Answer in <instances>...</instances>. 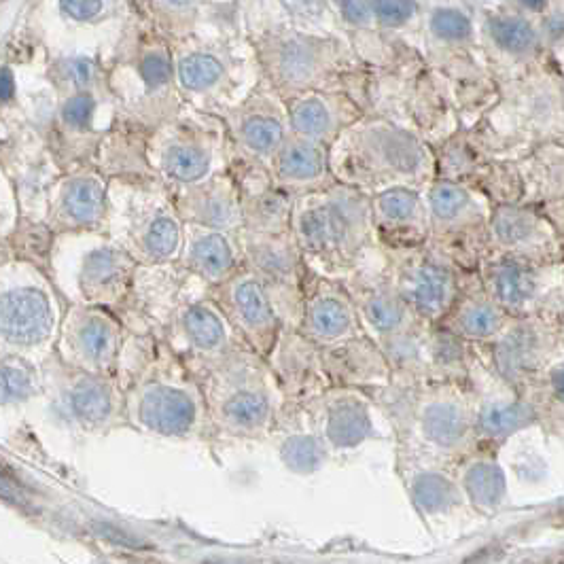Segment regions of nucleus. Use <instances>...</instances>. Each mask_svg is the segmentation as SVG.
I'll list each match as a JSON object with an SVG mask.
<instances>
[{"label": "nucleus", "instance_id": "obj_1", "mask_svg": "<svg viewBox=\"0 0 564 564\" xmlns=\"http://www.w3.org/2000/svg\"><path fill=\"white\" fill-rule=\"evenodd\" d=\"M289 229L306 266L329 278L342 280L382 255L369 196L342 183L293 198Z\"/></svg>", "mask_w": 564, "mask_h": 564}, {"label": "nucleus", "instance_id": "obj_2", "mask_svg": "<svg viewBox=\"0 0 564 564\" xmlns=\"http://www.w3.org/2000/svg\"><path fill=\"white\" fill-rule=\"evenodd\" d=\"M206 405V446L270 439L282 408L280 386L266 359L249 346L198 376Z\"/></svg>", "mask_w": 564, "mask_h": 564}, {"label": "nucleus", "instance_id": "obj_3", "mask_svg": "<svg viewBox=\"0 0 564 564\" xmlns=\"http://www.w3.org/2000/svg\"><path fill=\"white\" fill-rule=\"evenodd\" d=\"M393 427L395 448L456 463L475 450L467 382L429 380L374 395Z\"/></svg>", "mask_w": 564, "mask_h": 564}, {"label": "nucleus", "instance_id": "obj_4", "mask_svg": "<svg viewBox=\"0 0 564 564\" xmlns=\"http://www.w3.org/2000/svg\"><path fill=\"white\" fill-rule=\"evenodd\" d=\"M333 179L365 196L393 189H422L435 179L433 147L395 123L369 121L329 145Z\"/></svg>", "mask_w": 564, "mask_h": 564}, {"label": "nucleus", "instance_id": "obj_5", "mask_svg": "<svg viewBox=\"0 0 564 564\" xmlns=\"http://www.w3.org/2000/svg\"><path fill=\"white\" fill-rule=\"evenodd\" d=\"M145 348L147 369L126 395V416L143 433L206 444V405L198 378L157 333L145 331Z\"/></svg>", "mask_w": 564, "mask_h": 564}, {"label": "nucleus", "instance_id": "obj_6", "mask_svg": "<svg viewBox=\"0 0 564 564\" xmlns=\"http://www.w3.org/2000/svg\"><path fill=\"white\" fill-rule=\"evenodd\" d=\"M420 193L429 213L427 244L456 270H478L495 204L478 187L442 179H433Z\"/></svg>", "mask_w": 564, "mask_h": 564}, {"label": "nucleus", "instance_id": "obj_7", "mask_svg": "<svg viewBox=\"0 0 564 564\" xmlns=\"http://www.w3.org/2000/svg\"><path fill=\"white\" fill-rule=\"evenodd\" d=\"M478 276L484 291L507 316L539 314L564 323V261L533 263L484 255Z\"/></svg>", "mask_w": 564, "mask_h": 564}, {"label": "nucleus", "instance_id": "obj_8", "mask_svg": "<svg viewBox=\"0 0 564 564\" xmlns=\"http://www.w3.org/2000/svg\"><path fill=\"white\" fill-rule=\"evenodd\" d=\"M126 196V225L119 229L121 246L138 266L145 263L174 261L181 251L183 221L176 213L172 193L155 174L145 176L128 189Z\"/></svg>", "mask_w": 564, "mask_h": 564}, {"label": "nucleus", "instance_id": "obj_9", "mask_svg": "<svg viewBox=\"0 0 564 564\" xmlns=\"http://www.w3.org/2000/svg\"><path fill=\"white\" fill-rule=\"evenodd\" d=\"M306 412L333 458L355 454L374 442H393L389 416L372 393L329 386L306 405Z\"/></svg>", "mask_w": 564, "mask_h": 564}, {"label": "nucleus", "instance_id": "obj_10", "mask_svg": "<svg viewBox=\"0 0 564 564\" xmlns=\"http://www.w3.org/2000/svg\"><path fill=\"white\" fill-rule=\"evenodd\" d=\"M236 238L242 263L266 287L280 319V327L297 329L299 319H302L306 261L291 229L278 234H255L238 229Z\"/></svg>", "mask_w": 564, "mask_h": 564}, {"label": "nucleus", "instance_id": "obj_11", "mask_svg": "<svg viewBox=\"0 0 564 564\" xmlns=\"http://www.w3.org/2000/svg\"><path fill=\"white\" fill-rule=\"evenodd\" d=\"M475 448L503 452L516 437L537 431L535 418L520 393L490 367L478 346L469 372Z\"/></svg>", "mask_w": 564, "mask_h": 564}, {"label": "nucleus", "instance_id": "obj_12", "mask_svg": "<svg viewBox=\"0 0 564 564\" xmlns=\"http://www.w3.org/2000/svg\"><path fill=\"white\" fill-rule=\"evenodd\" d=\"M160 338L196 378L232 352L246 348V342L229 325L215 299L210 297V291L189 299L176 310L162 327Z\"/></svg>", "mask_w": 564, "mask_h": 564}, {"label": "nucleus", "instance_id": "obj_13", "mask_svg": "<svg viewBox=\"0 0 564 564\" xmlns=\"http://www.w3.org/2000/svg\"><path fill=\"white\" fill-rule=\"evenodd\" d=\"M382 259L384 274L418 319L431 325L442 319L456 295L461 270L437 255L427 242L410 249L382 251Z\"/></svg>", "mask_w": 564, "mask_h": 564}, {"label": "nucleus", "instance_id": "obj_14", "mask_svg": "<svg viewBox=\"0 0 564 564\" xmlns=\"http://www.w3.org/2000/svg\"><path fill=\"white\" fill-rule=\"evenodd\" d=\"M482 348L490 367L518 391L564 348V323L539 314L509 316L497 338Z\"/></svg>", "mask_w": 564, "mask_h": 564}, {"label": "nucleus", "instance_id": "obj_15", "mask_svg": "<svg viewBox=\"0 0 564 564\" xmlns=\"http://www.w3.org/2000/svg\"><path fill=\"white\" fill-rule=\"evenodd\" d=\"M210 126H185L168 136H160L151 151V172L168 189L198 183L208 176L229 170L232 151Z\"/></svg>", "mask_w": 564, "mask_h": 564}, {"label": "nucleus", "instance_id": "obj_16", "mask_svg": "<svg viewBox=\"0 0 564 564\" xmlns=\"http://www.w3.org/2000/svg\"><path fill=\"white\" fill-rule=\"evenodd\" d=\"M486 255L533 263H562L564 232L537 208L495 204L488 223Z\"/></svg>", "mask_w": 564, "mask_h": 564}, {"label": "nucleus", "instance_id": "obj_17", "mask_svg": "<svg viewBox=\"0 0 564 564\" xmlns=\"http://www.w3.org/2000/svg\"><path fill=\"white\" fill-rule=\"evenodd\" d=\"M225 319L259 357L266 359L280 331V319L261 280L244 266L210 289Z\"/></svg>", "mask_w": 564, "mask_h": 564}, {"label": "nucleus", "instance_id": "obj_18", "mask_svg": "<svg viewBox=\"0 0 564 564\" xmlns=\"http://www.w3.org/2000/svg\"><path fill=\"white\" fill-rule=\"evenodd\" d=\"M342 282L357 308L363 333L376 344L425 323L403 302V297L391 285L389 276L384 274L382 255L342 278Z\"/></svg>", "mask_w": 564, "mask_h": 564}, {"label": "nucleus", "instance_id": "obj_19", "mask_svg": "<svg viewBox=\"0 0 564 564\" xmlns=\"http://www.w3.org/2000/svg\"><path fill=\"white\" fill-rule=\"evenodd\" d=\"M266 363L280 386V410L306 408L331 386L323 367L321 346L308 340L299 329L280 327Z\"/></svg>", "mask_w": 564, "mask_h": 564}, {"label": "nucleus", "instance_id": "obj_20", "mask_svg": "<svg viewBox=\"0 0 564 564\" xmlns=\"http://www.w3.org/2000/svg\"><path fill=\"white\" fill-rule=\"evenodd\" d=\"M297 329L321 348L363 336L357 308L342 280L323 276L306 266L302 319Z\"/></svg>", "mask_w": 564, "mask_h": 564}, {"label": "nucleus", "instance_id": "obj_21", "mask_svg": "<svg viewBox=\"0 0 564 564\" xmlns=\"http://www.w3.org/2000/svg\"><path fill=\"white\" fill-rule=\"evenodd\" d=\"M395 469L405 495L425 522L446 520L467 509L452 463L395 448Z\"/></svg>", "mask_w": 564, "mask_h": 564}, {"label": "nucleus", "instance_id": "obj_22", "mask_svg": "<svg viewBox=\"0 0 564 564\" xmlns=\"http://www.w3.org/2000/svg\"><path fill=\"white\" fill-rule=\"evenodd\" d=\"M208 291L210 287L174 259L136 266L130 297L143 306V312L147 310V331L160 336L162 327L176 310L189 299H196Z\"/></svg>", "mask_w": 564, "mask_h": 564}, {"label": "nucleus", "instance_id": "obj_23", "mask_svg": "<svg viewBox=\"0 0 564 564\" xmlns=\"http://www.w3.org/2000/svg\"><path fill=\"white\" fill-rule=\"evenodd\" d=\"M369 213L378 249H410L427 242L429 213L420 189L393 187L374 193L369 196Z\"/></svg>", "mask_w": 564, "mask_h": 564}, {"label": "nucleus", "instance_id": "obj_24", "mask_svg": "<svg viewBox=\"0 0 564 564\" xmlns=\"http://www.w3.org/2000/svg\"><path fill=\"white\" fill-rule=\"evenodd\" d=\"M509 316L495 304L480 282L478 270L458 272V289L437 327L473 346H488Z\"/></svg>", "mask_w": 564, "mask_h": 564}, {"label": "nucleus", "instance_id": "obj_25", "mask_svg": "<svg viewBox=\"0 0 564 564\" xmlns=\"http://www.w3.org/2000/svg\"><path fill=\"white\" fill-rule=\"evenodd\" d=\"M229 172L238 187L242 229L255 234L289 232L293 198L272 183L268 166L232 162Z\"/></svg>", "mask_w": 564, "mask_h": 564}, {"label": "nucleus", "instance_id": "obj_26", "mask_svg": "<svg viewBox=\"0 0 564 564\" xmlns=\"http://www.w3.org/2000/svg\"><path fill=\"white\" fill-rule=\"evenodd\" d=\"M272 183L289 198L338 183L329 166V145L289 132L268 164Z\"/></svg>", "mask_w": 564, "mask_h": 564}, {"label": "nucleus", "instance_id": "obj_27", "mask_svg": "<svg viewBox=\"0 0 564 564\" xmlns=\"http://www.w3.org/2000/svg\"><path fill=\"white\" fill-rule=\"evenodd\" d=\"M174 208L183 223H198L225 232L242 229L240 198L229 170L208 176L198 183L170 189Z\"/></svg>", "mask_w": 564, "mask_h": 564}, {"label": "nucleus", "instance_id": "obj_28", "mask_svg": "<svg viewBox=\"0 0 564 564\" xmlns=\"http://www.w3.org/2000/svg\"><path fill=\"white\" fill-rule=\"evenodd\" d=\"M321 357L331 386H348L372 395L391 386L389 361L382 348L365 333L321 348Z\"/></svg>", "mask_w": 564, "mask_h": 564}, {"label": "nucleus", "instance_id": "obj_29", "mask_svg": "<svg viewBox=\"0 0 564 564\" xmlns=\"http://www.w3.org/2000/svg\"><path fill=\"white\" fill-rule=\"evenodd\" d=\"M176 261L213 289L242 266V253L236 232L183 223L181 251Z\"/></svg>", "mask_w": 564, "mask_h": 564}, {"label": "nucleus", "instance_id": "obj_30", "mask_svg": "<svg viewBox=\"0 0 564 564\" xmlns=\"http://www.w3.org/2000/svg\"><path fill=\"white\" fill-rule=\"evenodd\" d=\"M520 202L537 208L564 232V170L560 147H543L516 157Z\"/></svg>", "mask_w": 564, "mask_h": 564}, {"label": "nucleus", "instance_id": "obj_31", "mask_svg": "<svg viewBox=\"0 0 564 564\" xmlns=\"http://www.w3.org/2000/svg\"><path fill=\"white\" fill-rule=\"evenodd\" d=\"M458 488L475 516H497L509 501V478L501 452L475 448L454 463Z\"/></svg>", "mask_w": 564, "mask_h": 564}, {"label": "nucleus", "instance_id": "obj_32", "mask_svg": "<svg viewBox=\"0 0 564 564\" xmlns=\"http://www.w3.org/2000/svg\"><path fill=\"white\" fill-rule=\"evenodd\" d=\"M270 439H276V452L282 467L295 475L321 471L333 458L321 435L310 425L306 408L280 410Z\"/></svg>", "mask_w": 564, "mask_h": 564}, {"label": "nucleus", "instance_id": "obj_33", "mask_svg": "<svg viewBox=\"0 0 564 564\" xmlns=\"http://www.w3.org/2000/svg\"><path fill=\"white\" fill-rule=\"evenodd\" d=\"M289 132L287 109L276 113L270 102H257L253 109L240 113L234 121L232 162L268 166Z\"/></svg>", "mask_w": 564, "mask_h": 564}, {"label": "nucleus", "instance_id": "obj_34", "mask_svg": "<svg viewBox=\"0 0 564 564\" xmlns=\"http://www.w3.org/2000/svg\"><path fill=\"white\" fill-rule=\"evenodd\" d=\"M518 393L535 418L537 433L560 439L564 433V348L537 369Z\"/></svg>", "mask_w": 564, "mask_h": 564}, {"label": "nucleus", "instance_id": "obj_35", "mask_svg": "<svg viewBox=\"0 0 564 564\" xmlns=\"http://www.w3.org/2000/svg\"><path fill=\"white\" fill-rule=\"evenodd\" d=\"M75 346L90 374L111 378L123 348V327L104 310H85L75 325Z\"/></svg>", "mask_w": 564, "mask_h": 564}, {"label": "nucleus", "instance_id": "obj_36", "mask_svg": "<svg viewBox=\"0 0 564 564\" xmlns=\"http://www.w3.org/2000/svg\"><path fill=\"white\" fill-rule=\"evenodd\" d=\"M54 329V308L45 293L17 289L0 299V333L15 344H37Z\"/></svg>", "mask_w": 564, "mask_h": 564}, {"label": "nucleus", "instance_id": "obj_37", "mask_svg": "<svg viewBox=\"0 0 564 564\" xmlns=\"http://www.w3.org/2000/svg\"><path fill=\"white\" fill-rule=\"evenodd\" d=\"M429 325L431 323H420L378 344L389 361L393 389H408V386L433 380L427 340Z\"/></svg>", "mask_w": 564, "mask_h": 564}, {"label": "nucleus", "instance_id": "obj_38", "mask_svg": "<svg viewBox=\"0 0 564 564\" xmlns=\"http://www.w3.org/2000/svg\"><path fill=\"white\" fill-rule=\"evenodd\" d=\"M70 410L87 429H107L121 416V395L107 376L85 374L70 391Z\"/></svg>", "mask_w": 564, "mask_h": 564}, {"label": "nucleus", "instance_id": "obj_39", "mask_svg": "<svg viewBox=\"0 0 564 564\" xmlns=\"http://www.w3.org/2000/svg\"><path fill=\"white\" fill-rule=\"evenodd\" d=\"M287 119L293 134L306 136L323 145H331L346 123L344 115L338 113L336 104L316 94L293 98L287 104Z\"/></svg>", "mask_w": 564, "mask_h": 564}, {"label": "nucleus", "instance_id": "obj_40", "mask_svg": "<svg viewBox=\"0 0 564 564\" xmlns=\"http://www.w3.org/2000/svg\"><path fill=\"white\" fill-rule=\"evenodd\" d=\"M427 340L433 380L467 382L478 346L452 336L437 325H429Z\"/></svg>", "mask_w": 564, "mask_h": 564}, {"label": "nucleus", "instance_id": "obj_41", "mask_svg": "<svg viewBox=\"0 0 564 564\" xmlns=\"http://www.w3.org/2000/svg\"><path fill=\"white\" fill-rule=\"evenodd\" d=\"M107 183L96 174H81L70 181L62 196L66 219L77 227H100L107 215Z\"/></svg>", "mask_w": 564, "mask_h": 564}, {"label": "nucleus", "instance_id": "obj_42", "mask_svg": "<svg viewBox=\"0 0 564 564\" xmlns=\"http://www.w3.org/2000/svg\"><path fill=\"white\" fill-rule=\"evenodd\" d=\"M225 75L223 64L208 56V54H193L187 56L181 64H179V81L181 87L189 94H206L213 90L221 83Z\"/></svg>", "mask_w": 564, "mask_h": 564}, {"label": "nucleus", "instance_id": "obj_43", "mask_svg": "<svg viewBox=\"0 0 564 564\" xmlns=\"http://www.w3.org/2000/svg\"><path fill=\"white\" fill-rule=\"evenodd\" d=\"M490 30L497 45L505 51H511V54H522V51L531 49L535 41L533 28L524 20H518V17H503V20H495Z\"/></svg>", "mask_w": 564, "mask_h": 564}, {"label": "nucleus", "instance_id": "obj_44", "mask_svg": "<svg viewBox=\"0 0 564 564\" xmlns=\"http://www.w3.org/2000/svg\"><path fill=\"white\" fill-rule=\"evenodd\" d=\"M32 393V378L22 367L0 369V401L11 403L26 399Z\"/></svg>", "mask_w": 564, "mask_h": 564}, {"label": "nucleus", "instance_id": "obj_45", "mask_svg": "<svg viewBox=\"0 0 564 564\" xmlns=\"http://www.w3.org/2000/svg\"><path fill=\"white\" fill-rule=\"evenodd\" d=\"M138 73H140V79H143L147 90L157 92L172 81L174 70H172V64L166 56L149 54V56L143 58V62H140Z\"/></svg>", "mask_w": 564, "mask_h": 564}, {"label": "nucleus", "instance_id": "obj_46", "mask_svg": "<svg viewBox=\"0 0 564 564\" xmlns=\"http://www.w3.org/2000/svg\"><path fill=\"white\" fill-rule=\"evenodd\" d=\"M431 26H433V32L437 34V37L448 39V41L465 39L469 30H471V24H469L467 17L463 13L452 11V9H439L433 15Z\"/></svg>", "mask_w": 564, "mask_h": 564}, {"label": "nucleus", "instance_id": "obj_47", "mask_svg": "<svg viewBox=\"0 0 564 564\" xmlns=\"http://www.w3.org/2000/svg\"><path fill=\"white\" fill-rule=\"evenodd\" d=\"M94 109H96V102L90 94H77L64 104L62 115L70 128L85 130V128H90Z\"/></svg>", "mask_w": 564, "mask_h": 564}, {"label": "nucleus", "instance_id": "obj_48", "mask_svg": "<svg viewBox=\"0 0 564 564\" xmlns=\"http://www.w3.org/2000/svg\"><path fill=\"white\" fill-rule=\"evenodd\" d=\"M414 9V0H374V11L384 24H401L410 20Z\"/></svg>", "mask_w": 564, "mask_h": 564}, {"label": "nucleus", "instance_id": "obj_49", "mask_svg": "<svg viewBox=\"0 0 564 564\" xmlns=\"http://www.w3.org/2000/svg\"><path fill=\"white\" fill-rule=\"evenodd\" d=\"M62 11L77 22H87L102 9V0H60Z\"/></svg>", "mask_w": 564, "mask_h": 564}, {"label": "nucleus", "instance_id": "obj_50", "mask_svg": "<svg viewBox=\"0 0 564 564\" xmlns=\"http://www.w3.org/2000/svg\"><path fill=\"white\" fill-rule=\"evenodd\" d=\"M285 7L297 17H316L323 9L321 0H285Z\"/></svg>", "mask_w": 564, "mask_h": 564}, {"label": "nucleus", "instance_id": "obj_51", "mask_svg": "<svg viewBox=\"0 0 564 564\" xmlns=\"http://www.w3.org/2000/svg\"><path fill=\"white\" fill-rule=\"evenodd\" d=\"M342 11H344L346 20L355 22V24H361L369 17L367 0H342Z\"/></svg>", "mask_w": 564, "mask_h": 564}, {"label": "nucleus", "instance_id": "obj_52", "mask_svg": "<svg viewBox=\"0 0 564 564\" xmlns=\"http://www.w3.org/2000/svg\"><path fill=\"white\" fill-rule=\"evenodd\" d=\"M70 79H73L77 85H85L92 79V64L87 60L70 62Z\"/></svg>", "mask_w": 564, "mask_h": 564}, {"label": "nucleus", "instance_id": "obj_53", "mask_svg": "<svg viewBox=\"0 0 564 564\" xmlns=\"http://www.w3.org/2000/svg\"><path fill=\"white\" fill-rule=\"evenodd\" d=\"M15 94V79L9 68H0V102H9Z\"/></svg>", "mask_w": 564, "mask_h": 564}, {"label": "nucleus", "instance_id": "obj_54", "mask_svg": "<svg viewBox=\"0 0 564 564\" xmlns=\"http://www.w3.org/2000/svg\"><path fill=\"white\" fill-rule=\"evenodd\" d=\"M5 484V482H3ZM0 495L7 497V499H13V488L7 484V486H0Z\"/></svg>", "mask_w": 564, "mask_h": 564}, {"label": "nucleus", "instance_id": "obj_55", "mask_svg": "<svg viewBox=\"0 0 564 564\" xmlns=\"http://www.w3.org/2000/svg\"><path fill=\"white\" fill-rule=\"evenodd\" d=\"M524 5H528V7H533V9H537V7H541L543 5V0H522Z\"/></svg>", "mask_w": 564, "mask_h": 564}, {"label": "nucleus", "instance_id": "obj_56", "mask_svg": "<svg viewBox=\"0 0 564 564\" xmlns=\"http://www.w3.org/2000/svg\"><path fill=\"white\" fill-rule=\"evenodd\" d=\"M172 3H179V5H187V3H191V0H172Z\"/></svg>", "mask_w": 564, "mask_h": 564}]
</instances>
